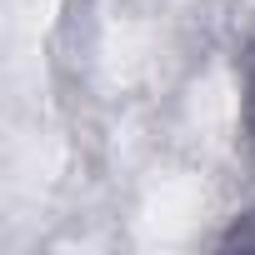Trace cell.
Here are the masks:
<instances>
[{"label":"cell","mask_w":255,"mask_h":255,"mask_svg":"<svg viewBox=\"0 0 255 255\" xmlns=\"http://www.w3.org/2000/svg\"><path fill=\"white\" fill-rule=\"evenodd\" d=\"M220 245H225V250H235V245H240V250H255V205L230 220V230L220 235Z\"/></svg>","instance_id":"1"},{"label":"cell","mask_w":255,"mask_h":255,"mask_svg":"<svg viewBox=\"0 0 255 255\" xmlns=\"http://www.w3.org/2000/svg\"><path fill=\"white\" fill-rule=\"evenodd\" d=\"M240 125H245V140L255 150V55L245 65V95H240Z\"/></svg>","instance_id":"2"}]
</instances>
